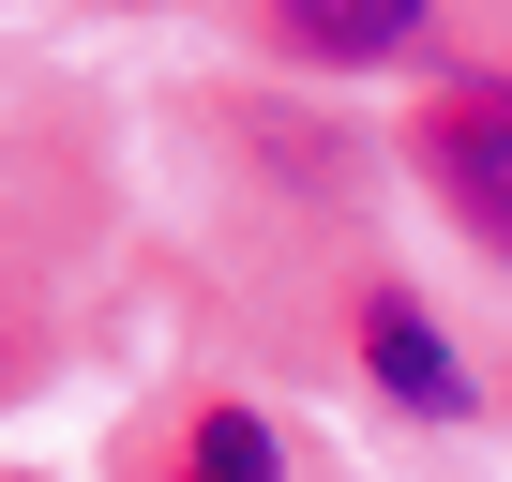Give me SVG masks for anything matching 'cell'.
<instances>
[{
  "label": "cell",
  "instance_id": "6da1fadb",
  "mask_svg": "<svg viewBox=\"0 0 512 482\" xmlns=\"http://www.w3.org/2000/svg\"><path fill=\"white\" fill-rule=\"evenodd\" d=\"M422 181L512 257V91H497V76H467V91L422 106Z\"/></svg>",
  "mask_w": 512,
  "mask_h": 482
},
{
  "label": "cell",
  "instance_id": "7a4b0ae2",
  "mask_svg": "<svg viewBox=\"0 0 512 482\" xmlns=\"http://www.w3.org/2000/svg\"><path fill=\"white\" fill-rule=\"evenodd\" d=\"M362 362H377L407 407H467V362H452V332H437L422 302H377V317H362Z\"/></svg>",
  "mask_w": 512,
  "mask_h": 482
},
{
  "label": "cell",
  "instance_id": "3957f363",
  "mask_svg": "<svg viewBox=\"0 0 512 482\" xmlns=\"http://www.w3.org/2000/svg\"><path fill=\"white\" fill-rule=\"evenodd\" d=\"M287 31H302L317 61H392V46L422 31V0H287Z\"/></svg>",
  "mask_w": 512,
  "mask_h": 482
},
{
  "label": "cell",
  "instance_id": "277c9868",
  "mask_svg": "<svg viewBox=\"0 0 512 482\" xmlns=\"http://www.w3.org/2000/svg\"><path fill=\"white\" fill-rule=\"evenodd\" d=\"M181 482H272V437H256L241 407H211V422H196V467H181Z\"/></svg>",
  "mask_w": 512,
  "mask_h": 482
}]
</instances>
